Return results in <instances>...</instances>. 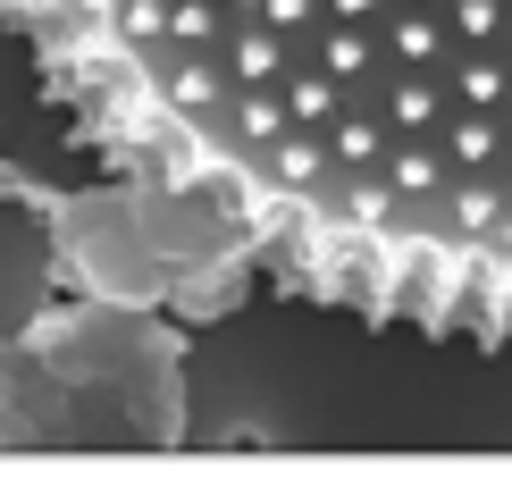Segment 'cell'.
I'll list each match as a JSON object with an SVG mask.
<instances>
[{
  "mask_svg": "<svg viewBox=\"0 0 512 487\" xmlns=\"http://www.w3.org/2000/svg\"><path fill=\"white\" fill-rule=\"evenodd\" d=\"M0 26L210 261L512 345V0H0Z\"/></svg>",
  "mask_w": 512,
  "mask_h": 487,
  "instance_id": "cell-1",
  "label": "cell"
}]
</instances>
